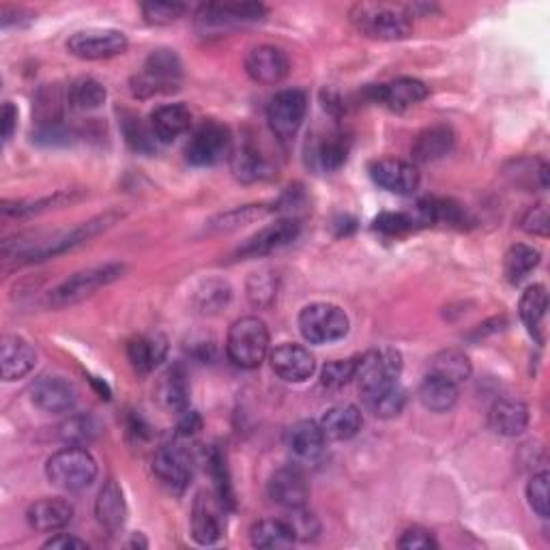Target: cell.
Here are the masks:
<instances>
[{
	"label": "cell",
	"instance_id": "obj_58",
	"mask_svg": "<svg viewBox=\"0 0 550 550\" xmlns=\"http://www.w3.org/2000/svg\"><path fill=\"white\" fill-rule=\"evenodd\" d=\"M202 422H200V417L198 413L194 411H185L183 413V419H181V424H179V432H181V437H192V434H196L200 430Z\"/></svg>",
	"mask_w": 550,
	"mask_h": 550
},
{
	"label": "cell",
	"instance_id": "obj_26",
	"mask_svg": "<svg viewBox=\"0 0 550 550\" xmlns=\"http://www.w3.org/2000/svg\"><path fill=\"white\" fill-rule=\"evenodd\" d=\"M71 518H74V508L65 499H41L26 512L28 525L41 533L59 531L71 523Z\"/></svg>",
	"mask_w": 550,
	"mask_h": 550
},
{
	"label": "cell",
	"instance_id": "obj_17",
	"mask_svg": "<svg viewBox=\"0 0 550 550\" xmlns=\"http://www.w3.org/2000/svg\"><path fill=\"white\" fill-rule=\"evenodd\" d=\"M271 368L286 383H303L314 374L316 361L306 346L284 342L271 353Z\"/></svg>",
	"mask_w": 550,
	"mask_h": 550
},
{
	"label": "cell",
	"instance_id": "obj_53",
	"mask_svg": "<svg viewBox=\"0 0 550 550\" xmlns=\"http://www.w3.org/2000/svg\"><path fill=\"white\" fill-rule=\"evenodd\" d=\"M548 482H550V475L542 471L538 475H533L527 486V499L531 510L540 518H548Z\"/></svg>",
	"mask_w": 550,
	"mask_h": 550
},
{
	"label": "cell",
	"instance_id": "obj_40",
	"mask_svg": "<svg viewBox=\"0 0 550 550\" xmlns=\"http://www.w3.org/2000/svg\"><path fill=\"white\" fill-rule=\"evenodd\" d=\"M63 104L69 106L67 101V91L63 93L56 84L43 86L35 99V114L39 127L46 125H61L63 121Z\"/></svg>",
	"mask_w": 550,
	"mask_h": 550
},
{
	"label": "cell",
	"instance_id": "obj_3",
	"mask_svg": "<svg viewBox=\"0 0 550 550\" xmlns=\"http://www.w3.org/2000/svg\"><path fill=\"white\" fill-rule=\"evenodd\" d=\"M123 273H125V265L106 263V265L89 267L69 275L65 282H61L54 291H50L48 295L50 308L61 310V308L76 306V303L93 297L99 288H106L108 284L121 280Z\"/></svg>",
	"mask_w": 550,
	"mask_h": 550
},
{
	"label": "cell",
	"instance_id": "obj_16",
	"mask_svg": "<svg viewBox=\"0 0 550 550\" xmlns=\"http://www.w3.org/2000/svg\"><path fill=\"white\" fill-rule=\"evenodd\" d=\"M224 508L226 505L220 499H213L207 492H200L192 508V538L209 546L215 544L224 535Z\"/></svg>",
	"mask_w": 550,
	"mask_h": 550
},
{
	"label": "cell",
	"instance_id": "obj_51",
	"mask_svg": "<svg viewBox=\"0 0 550 550\" xmlns=\"http://www.w3.org/2000/svg\"><path fill=\"white\" fill-rule=\"evenodd\" d=\"M275 291H278V284H275L273 273L269 271L254 273L248 282V295L254 306H271L275 295H278Z\"/></svg>",
	"mask_w": 550,
	"mask_h": 550
},
{
	"label": "cell",
	"instance_id": "obj_52",
	"mask_svg": "<svg viewBox=\"0 0 550 550\" xmlns=\"http://www.w3.org/2000/svg\"><path fill=\"white\" fill-rule=\"evenodd\" d=\"M288 527H291L295 540H314L318 531H321V525H318V520L314 514H310L306 508H297V510H291V516L286 518Z\"/></svg>",
	"mask_w": 550,
	"mask_h": 550
},
{
	"label": "cell",
	"instance_id": "obj_2",
	"mask_svg": "<svg viewBox=\"0 0 550 550\" xmlns=\"http://www.w3.org/2000/svg\"><path fill=\"white\" fill-rule=\"evenodd\" d=\"M226 353L237 368L254 370L269 353V329L258 316H243L233 323L226 338Z\"/></svg>",
	"mask_w": 550,
	"mask_h": 550
},
{
	"label": "cell",
	"instance_id": "obj_10",
	"mask_svg": "<svg viewBox=\"0 0 550 550\" xmlns=\"http://www.w3.org/2000/svg\"><path fill=\"white\" fill-rule=\"evenodd\" d=\"M153 473L170 492L181 495L194 477V460L190 450H185L181 443L162 447L153 458Z\"/></svg>",
	"mask_w": 550,
	"mask_h": 550
},
{
	"label": "cell",
	"instance_id": "obj_42",
	"mask_svg": "<svg viewBox=\"0 0 550 550\" xmlns=\"http://www.w3.org/2000/svg\"><path fill=\"white\" fill-rule=\"evenodd\" d=\"M233 299V288L222 280H207L196 291V306L202 314H217Z\"/></svg>",
	"mask_w": 550,
	"mask_h": 550
},
{
	"label": "cell",
	"instance_id": "obj_18",
	"mask_svg": "<svg viewBox=\"0 0 550 550\" xmlns=\"http://www.w3.org/2000/svg\"><path fill=\"white\" fill-rule=\"evenodd\" d=\"M245 71L258 84H280L291 71V63L284 50L265 43V46L252 48L245 56Z\"/></svg>",
	"mask_w": 550,
	"mask_h": 550
},
{
	"label": "cell",
	"instance_id": "obj_15",
	"mask_svg": "<svg viewBox=\"0 0 550 550\" xmlns=\"http://www.w3.org/2000/svg\"><path fill=\"white\" fill-rule=\"evenodd\" d=\"M366 95L374 104H383L394 112H404L417 104H422L428 97V86L415 78H398L389 84L370 86Z\"/></svg>",
	"mask_w": 550,
	"mask_h": 550
},
{
	"label": "cell",
	"instance_id": "obj_44",
	"mask_svg": "<svg viewBox=\"0 0 550 550\" xmlns=\"http://www.w3.org/2000/svg\"><path fill=\"white\" fill-rule=\"evenodd\" d=\"M209 469L215 480V488H217V499H220L226 508L233 510L235 508V492H233V484H230V475H228V467H226V456L220 450V447H213L209 454Z\"/></svg>",
	"mask_w": 550,
	"mask_h": 550
},
{
	"label": "cell",
	"instance_id": "obj_4",
	"mask_svg": "<svg viewBox=\"0 0 550 550\" xmlns=\"http://www.w3.org/2000/svg\"><path fill=\"white\" fill-rule=\"evenodd\" d=\"M183 76V65L175 50H155L142 67V74L132 80V93L138 99H149L155 95H168L179 89Z\"/></svg>",
	"mask_w": 550,
	"mask_h": 550
},
{
	"label": "cell",
	"instance_id": "obj_22",
	"mask_svg": "<svg viewBox=\"0 0 550 550\" xmlns=\"http://www.w3.org/2000/svg\"><path fill=\"white\" fill-rule=\"evenodd\" d=\"M37 364V351L22 336H5L0 340V372L3 379L18 381L31 372Z\"/></svg>",
	"mask_w": 550,
	"mask_h": 550
},
{
	"label": "cell",
	"instance_id": "obj_19",
	"mask_svg": "<svg viewBox=\"0 0 550 550\" xmlns=\"http://www.w3.org/2000/svg\"><path fill=\"white\" fill-rule=\"evenodd\" d=\"M402 355L396 349H376L359 355L355 379L359 387L400 379Z\"/></svg>",
	"mask_w": 550,
	"mask_h": 550
},
{
	"label": "cell",
	"instance_id": "obj_54",
	"mask_svg": "<svg viewBox=\"0 0 550 550\" xmlns=\"http://www.w3.org/2000/svg\"><path fill=\"white\" fill-rule=\"evenodd\" d=\"M520 228L529 235H538V237H548V228H550V215L546 205H535L529 207L527 213L520 220Z\"/></svg>",
	"mask_w": 550,
	"mask_h": 550
},
{
	"label": "cell",
	"instance_id": "obj_56",
	"mask_svg": "<svg viewBox=\"0 0 550 550\" xmlns=\"http://www.w3.org/2000/svg\"><path fill=\"white\" fill-rule=\"evenodd\" d=\"M43 548H54V550H86V548H89V544H86L80 538H74V535L59 533V535H54V538H50L46 544H43Z\"/></svg>",
	"mask_w": 550,
	"mask_h": 550
},
{
	"label": "cell",
	"instance_id": "obj_48",
	"mask_svg": "<svg viewBox=\"0 0 550 550\" xmlns=\"http://www.w3.org/2000/svg\"><path fill=\"white\" fill-rule=\"evenodd\" d=\"M99 432V426L93 417H71L69 422H65L61 426V437L69 443V445H82L89 443L91 439H95V434Z\"/></svg>",
	"mask_w": 550,
	"mask_h": 550
},
{
	"label": "cell",
	"instance_id": "obj_6",
	"mask_svg": "<svg viewBox=\"0 0 550 550\" xmlns=\"http://www.w3.org/2000/svg\"><path fill=\"white\" fill-rule=\"evenodd\" d=\"M349 316L334 303H310L299 314V331L310 344L338 342L349 334Z\"/></svg>",
	"mask_w": 550,
	"mask_h": 550
},
{
	"label": "cell",
	"instance_id": "obj_14",
	"mask_svg": "<svg viewBox=\"0 0 550 550\" xmlns=\"http://www.w3.org/2000/svg\"><path fill=\"white\" fill-rule=\"evenodd\" d=\"M267 9L258 3H226V5H207L198 13V26L205 31H226L239 24H250L265 18Z\"/></svg>",
	"mask_w": 550,
	"mask_h": 550
},
{
	"label": "cell",
	"instance_id": "obj_50",
	"mask_svg": "<svg viewBox=\"0 0 550 550\" xmlns=\"http://www.w3.org/2000/svg\"><path fill=\"white\" fill-rule=\"evenodd\" d=\"M374 230L385 237H404L417 230V224L411 213H381L374 220Z\"/></svg>",
	"mask_w": 550,
	"mask_h": 550
},
{
	"label": "cell",
	"instance_id": "obj_28",
	"mask_svg": "<svg viewBox=\"0 0 550 550\" xmlns=\"http://www.w3.org/2000/svg\"><path fill=\"white\" fill-rule=\"evenodd\" d=\"M351 153V138L344 132H329L321 140L314 142L310 149L312 164L316 170L336 172L340 170Z\"/></svg>",
	"mask_w": 550,
	"mask_h": 550
},
{
	"label": "cell",
	"instance_id": "obj_55",
	"mask_svg": "<svg viewBox=\"0 0 550 550\" xmlns=\"http://www.w3.org/2000/svg\"><path fill=\"white\" fill-rule=\"evenodd\" d=\"M398 546L402 550H428V548H439V542L434 540L432 531L424 527H411L402 533Z\"/></svg>",
	"mask_w": 550,
	"mask_h": 550
},
{
	"label": "cell",
	"instance_id": "obj_9",
	"mask_svg": "<svg viewBox=\"0 0 550 550\" xmlns=\"http://www.w3.org/2000/svg\"><path fill=\"white\" fill-rule=\"evenodd\" d=\"M67 50L82 61H104L127 50V37L117 28H89L71 35Z\"/></svg>",
	"mask_w": 550,
	"mask_h": 550
},
{
	"label": "cell",
	"instance_id": "obj_36",
	"mask_svg": "<svg viewBox=\"0 0 550 550\" xmlns=\"http://www.w3.org/2000/svg\"><path fill=\"white\" fill-rule=\"evenodd\" d=\"M471 370H473L471 361L465 353L458 351V349H445V351L437 353L430 359V372L428 374H437L445 381L460 385V383L469 381Z\"/></svg>",
	"mask_w": 550,
	"mask_h": 550
},
{
	"label": "cell",
	"instance_id": "obj_20",
	"mask_svg": "<svg viewBox=\"0 0 550 550\" xmlns=\"http://www.w3.org/2000/svg\"><path fill=\"white\" fill-rule=\"evenodd\" d=\"M359 394L364 400V407L381 419L400 415L404 404H407V389L402 387L400 379L359 387Z\"/></svg>",
	"mask_w": 550,
	"mask_h": 550
},
{
	"label": "cell",
	"instance_id": "obj_25",
	"mask_svg": "<svg viewBox=\"0 0 550 550\" xmlns=\"http://www.w3.org/2000/svg\"><path fill=\"white\" fill-rule=\"evenodd\" d=\"M490 428L501 437H518L529 426V409L525 402L514 398H501L490 407Z\"/></svg>",
	"mask_w": 550,
	"mask_h": 550
},
{
	"label": "cell",
	"instance_id": "obj_21",
	"mask_svg": "<svg viewBox=\"0 0 550 550\" xmlns=\"http://www.w3.org/2000/svg\"><path fill=\"white\" fill-rule=\"evenodd\" d=\"M308 482L297 467H284L278 469L269 480V497L273 503L282 505L286 510L306 508L308 503Z\"/></svg>",
	"mask_w": 550,
	"mask_h": 550
},
{
	"label": "cell",
	"instance_id": "obj_29",
	"mask_svg": "<svg viewBox=\"0 0 550 550\" xmlns=\"http://www.w3.org/2000/svg\"><path fill=\"white\" fill-rule=\"evenodd\" d=\"M454 129L450 125H432L417 136L413 144V159L419 164H432L454 149Z\"/></svg>",
	"mask_w": 550,
	"mask_h": 550
},
{
	"label": "cell",
	"instance_id": "obj_57",
	"mask_svg": "<svg viewBox=\"0 0 550 550\" xmlns=\"http://www.w3.org/2000/svg\"><path fill=\"white\" fill-rule=\"evenodd\" d=\"M0 125H3V140L9 142L18 127V110L11 104V101H5L3 104V112H0Z\"/></svg>",
	"mask_w": 550,
	"mask_h": 550
},
{
	"label": "cell",
	"instance_id": "obj_46",
	"mask_svg": "<svg viewBox=\"0 0 550 550\" xmlns=\"http://www.w3.org/2000/svg\"><path fill=\"white\" fill-rule=\"evenodd\" d=\"M357 364H359V355L357 357H349V359H338L331 361L323 368L321 374V383L327 389H340L344 385H349L355 374H357Z\"/></svg>",
	"mask_w": 550,
	"mask_h": 550
},
{
	"label": "cell",
	"instance_id": "obj_38",
	"mask_svg": "<svg viewBox=\"0 0 550 550\" xmlns=\"http://www.w3.org/2000/svg\"><path fill=\"white\" fill-rule=\"evenodd\" d=\"M108 97L104 84L97 82L95 78H78L76 82H71L67 89V101L69 108H74L78 112H91L101 108Z\"/></svg>",
	"mask_w": 550,
	"mask_h": 550
},
{
	"label": "cell",
	"instance_id": "obj_31",
	"mask_svg": "<svg viewBox=\"0 0 550 550\" xmlns=\"http://www.w3.org/2000/svg\"><path fill=\"white\" fill-rule=\"evenodd\" d=\"M95 516L99 520V525L110 533H117L119 529H123L127 518V505L121 486L114 480H108L104 488L99 490V497L95 501Z\"/></svg>",
	"mask_w": 550,
	"mask_h": 550
},
{
	"label": "cell",
	"instance_id": "obj_47",
	"mask_svg": "<svg viewBox=\"0 0 550 550\" xmlns=\"http://www.w3.org/2000/svg\"><path fill=\"white\" fill-rule=\"evenodd\" d=\"M65 202H71V196L69 194H54L50 198H41V200H31V202H9L5 200L3 202V213L5 215H13V217H24V215H35V213H41V211H48V209H54L59 205H65Z\"/></svg>",
	"mask_w": 550,
	"mask_h": 550
},
{
	"label": "cell",
	"instance_id": "obj_8",
	"mask_svg": "<svg viewBox=\"0 0 550 550\" xmlns=\"http://www.w3.org/2000/svg\"><path fill=\"white\" fill-rule=\"evenodd\" d=\"M308 112V95L301 89H286L275 93L267 106V121L273 136L280 142H293Z\"/></svg>",
	"mask_w": 550,
	"mask_h": 550
},
{
	"label": "cell",
	"instance_id": "obj_32",
	"mask_svg": "<svg viewBox=\"0 0 550 550\" xmlns=\"http://www.w3.org/2000/svg\"><path fill=\"white\" fill-rule=\"evenodd\" d=\"M318 424H321L327 441H349L359 434L364 417L353 404H340V407L329 409Z\"/></svg>",
	"mask_w": 550,
	"mask_h": 550
},
{
	"label": "cell",
	"instance_id": "obj_30",
	"mask_svg": "<svg viewBox=\"0 0 550 550\" xmlns=\"http://www.w3.org/2000/svg\"><path fill=\"white\" fill-rule=\"evenodd\" d=\"M155 396L166 411L185 413L190 407V381H187L185 370L181 366L166 370L157 383Z\"/></svg>",
	"mask_w": 550,
	"mask_h": 550
},
{
	"label": "cell",
	"instance_id": "obj_11",
	"mask_svg": "<svg viewBox=\"0 0 550 550\" xmlns=\"http://www.w3.org/2000/svg\"><path fill=\"white\" fill-rule=\"evenodd\" d=\"M370 179L381 187V190L396 196H413L419 190V170L404 159L385 157L376 159L370 164Z\"/></svg>",
	"mask_w": 550,
	"mask_h": 550
},
{
	"label": "cell",
	"instance_id": "obj_7",
	"mask_svg": "<svg viewBox=\"0 0 550 550\" xmlns=\"http://www.w3.org/2000/svg\"><path fill=\"white\" fill-rule=\"evenodd\" d=\"M228 155H233V134L217 121L200 123L185 147V157L192 166H215Z\"/></svg>",
	"mask_w": 550,
	"mask_h": 550
},
{
	"label": "cell",
	"instance_id": "obj_45",
	"mask_svg": "<svg viewBox=\"0 0 550 550\" xmlns=\"http://www.w3.org/2000/svg\"><path fill=\"white\" fill-rule=\"evenodd\" d=\"M514 181L518 185L527 187V190H546L548 187V166L544 162H538V159H520V162L514 164V172H510Z\"/></svg>",
	"mask_w": 550,
	"mask_h": 550
},
{
	"label": "cell",
	"instance_id": "obj_43",
	"mask_svg": "<svg viewBox=\"0 0 550 550\" xmlns=\"http://www.w3.org/2000/svg\"><path fill=\"white\" fill-rule=\"evenodd\" d=\"M271 209L267 205H243V207H235L230 209L222 215H217L215 220L209 224V228L213 230H224V233H228V230H237L245 224H252L256 220H260V217H265Z\"/></svg>",
	"mask_w": 550,
	"mask_h": 550
},
{
	"label": "cell",
	"instance_id": "obj_12",
	"mask_svg": "<svg viewBox=\"0 0 550 550\" xmlns=\"http://www.w3.org/2000/svg\"><path fill=\"white\" fill-rule=\"evenodd\" d=\"M301 224L297 217H282V220L273 222L265 228H260L256 235H252L237 250L239 258H260L271 252H278L286 248L288 243H293L299 237Z\"/></svg>",
	"mask_w": 550,
	"mask_h": 550
},
{
	"label": "cell",
	"instance_id": "obj_35",
	"mask_svg": "<svg viewBox=\"0 0 550 550\" xmlns=\"http://www.w3.org/2000/svg\"><path fill=\"white\" fill-rule=\"evenodd\" d=\"M233 170L235 177L243 183H256L273 177V166L250 142H245L233 155Z\"/></svg>",
	"mask_w": 550,
	"mask_h": 550
},
{
	"label": "cell",
	"instance_id": "obj_24",
	"mask_svg": "<svg viewBox=\"0 0 550 550\" xmlns=\"http://www.w3.org/2000/svg\"><path fill=\"white\" fill-rule=\"evenodd\" d=\"M149 125L159 144H170L192 127V112L185 104L159 106L151 112Z\"/></svg>",
	"mask_w": 550,
	"mask_h": 550
},
{
	"label": "cell",
	"instance_id": "obj_13",
	"mask_svg": "<svg viewBox=\"0 0 550 550\" xmlns=\"http://www.w3.org/2000/svg\"><path fill=\"white\" fill-rule=\"evenodd\" d=\"M31 400L35 407L43 413H69L76 407L78 392L63 376L56 374H43L31 385Z\"/></svg>",
	"mask_w": 550,
	"mask_h": 550
},
{
	"label": "cell",
	"instance_id": "obj_34",
	"mask_svg": "<svg viewBox=\"0 0 550 550\" xmlns=\"http://www.w3.org/2000/svg\"><path fill=\"white\" fill-rule=\"evenodd\" d=\"M546 310H548L546 286L544 284L529 286L527 291L523 293V297H520L518 312H520V321L525 323L529 334L533 338H538L540 342H542L540 329H542V323H544V318H546Z\"/></svg>",
	"mask_w": 550,
	"mask_h": 550
},
{
	"label": "cell",
	"instance_id": "obj_1",
	"mask_svg": "<svg viewBox=\"0 0 550 550\" xmlns=\"http://www.w3.org/2000/svg\"><path fill=\"white\" fill-rule=\"evenodd\" d=\"M351 22L361 35L379 41H400L413 33V18L409 9L387 5H355Z\"/></svg>",
	"mask_w": 550,
	"mask_h": 550
},
{
	"label": "cell",
	"instance_id": "obj_39",
	"mask_svg": "<svg viewBox=\"0 0 550 550\" xmlns=\"http://www.w3.org/2000/svg\"><path fill=\"white\" fill-rule=\"evenodd\" d=\"M538 265H540V252L531 248V245L518 243V245H512L508 254H505L503 271L510 284H520Z\"/></svg>",
	"mask_w": 550,
	"mask_h": 550
},
{
	"label": "cell",
	"instance_id": "obj_33",
	"mask_svg": "<svg viewBox=\"0 0 550 550\" xmlns=\"http://www.w3.org/2000/svg\"><path fill=\"white\" fill-rule=\"evenodd\" d=\"M458 385L441 379L437 374H428L426 379L419 385L417 398L422 402V407L432 413H447L454 409L458 402Z\"/></svg>",
	"mask_w": 550,
	"mask_h": 550
},
{
	"label": "cell",
	"instance_id": "obj_23",
	"mask_svg": "<svg viewBox=\"0 0 550 550\" xmlns=\"http://www.w3.org/2000/svg\"><path fill=\"white\" fill-rule=\"evenodd\" d=\"M325 434L321 430V424L306 419V422L295 424L288 430V450H291L293 458L301 465H312L323 456L325 450Z\"/></svg>",
	"mask_w": 550,
	"mask_h": 550
},
{
	"label": "cell",
	"instance_id": "obj_5",
	"mask_svg": "<svg viewBox=\"0 0 550 550\" xmlns=\"http://www.w3.org/2000/svg\"><path fill=\"white\" fill-rule=\"evenodd\" d=\"M46 475L50 484L78 492L89 488L97 477V462L82 445H69L48 458Z\"/></svg>",
	"mask_w": 550,
	"mask_h": 550
},
{
	"label": "cell",
	"instance_id": "obj_37",
	"mask_svg": "<svg viewBox=\"0 0 550 550\" xmlns=\"http://www.w3.org/2000/svg\"><path fill=\"white\" fill-rule=\"evenodd\" d=\"M250 542L254 548H267V550H278L288 548L295 544V535L288 527L286 520H260L250 531Z\"/></svg>",
	"mask_w": 550,
	"mask_h": 550
},
{
	"label": "cell",
	"instance_id": "obj_41",
	"mask_svg": "<svg viewBox=\"0 0 550 550\" xmlns=\"http://www.w3.org/2000/svg\"><path fill=\"white\" fill-rule=\"evenodd\" d=\"M121 127H123V134H125V140L129 147H132L136 153H142V155H151L155 153L157 149V138L153 134V129L149 123H144L138 114L134 112H125L123 119H121Z\"/></svg>",
	"mask_w": 550,
	"mask_h": 550
},
{
	"label": "cell",
	"instance_id": "obj_49",
	"mask_svg": "<svg viewBox=\"0 0 550 550\" xmlns=\"http://www.w3.org/2000/svg\"><path fill=\"white\" fill-rule=\"evenodd\" d=\"M187 5L183 3H166V0H157V3H144L142 13L144 20L155 26H164L172 24L185 16Z\"/></svg>",
	"mask_w": 550,
	"mask_h": 550
},
{
	"label": "cell",
	"instance_id": "obj_59",
	"mask_svg": "<svg viewBox=\"0 0 550 550\" xmlns=\"http://www.w3.org/2000/svg\"><path fill=\"white\" fill-rule=\"evenodd\" d=\"M129 546H134V548H136V546L147 548V540H142V538H140V535H134V540H132V542H129Z\"/></svg>",
	"mask_w": 550,
	"mask_h": 550
},
{
	"label": "cell",
	"instance_id": "obj_27",
	"mask_svg": "<svg viewBox=\"0 0 550 550\" xmlns=\"http://www.w3.org/2000/svg\"><path fill=\"white\" fill-rule=\"evenodd\" d=\"M168 353V340L162 334H142L127 344V357L138 374L153 372Z\"/></svg>",
	"mask_w": 550,
	"mask_h": 550
}]
</instances>
